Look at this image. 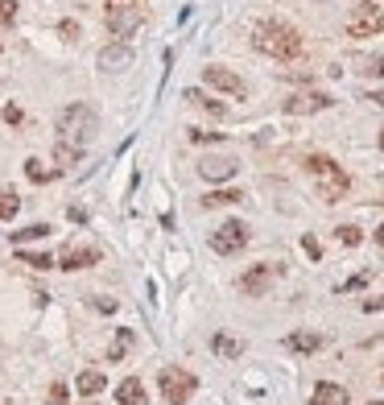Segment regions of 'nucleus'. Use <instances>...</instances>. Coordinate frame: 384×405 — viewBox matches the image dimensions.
Instances as JSON below:
<instances>
[{
	"label": "nucleus",
	"mask_w": 384,
	"mask_h": 405,
	"mask_svg": "<svg viewBox=\"0 0 384 405\" xmlns=\"http://www.w3.org/2000/svg\"><path fill=\"white\" fill-rule=\"evenodd\" d=\"M128 343H132V331H120V335H116V348H112V360H116V356H125Z\"/></svg>",
	"instance_id": "obj_28"
},
{
	"label": "nucleus",
	"mask_w": 384,
	"mask_h": 405,
	"mask_svg": "<svg viewBox=\"0 0 384 405\" xmlns=\"http://www.w3.org/2000/svg\"><path fill=\"white\" fill-rule=\"evenodd\" d=\"M301 248H306V253H310V257H314V261H318V257H322V248H318V240H314V236H306V240H301Z\"/></svg>",
	"instance_id": "obj_31"
},
{
	"label": "nucleus",
	"mask_w": 384,
	"mask_h": 405,
	"mask_svg": "<svg viewBox=\"0 0 384 405\" xmlns=\"http://www.w3.org/2000/svg\"><path fill=\"white\" fill-rule=\"evenodd\" d=\"M273 277H277V269H273V265H253V269L240 277V294H248V298L269 294V290H273Z\"/></svg>",
	"instance_id": "obj_10"
},
{
	"label": "nucleus",
	"mask_w": 384,
	"mask_h": 405,
	"mask_svg": "<svg viewBox=\"0 0 384 405\" xmlns=\"http://www.w3.org/2000/svg\"><path fill=\"white\" fill-rule=\"evenodd\" d=\"M157 385H162V397L170 405H186L194 397V389H199L194 372H186V368H178V364H170V368L157 372Z\"/></svg>",
	"instance_id": "obj_6"
},
{
	"label": "nucleus",
	"mask_w": 384,
	"mask_h": 405,
	"mask_svg": "<svg viewBox=\"0 0 384 405\" xmlns=\"http://www.w3.org/2000/svg\"><path fill=\"white\" fill-rule=\"evenodd\" d=\"M244 244H248V227L240 224V220H227V224H219L211 232V248L219 257H236Z\"/></svg>",
	"instance_id": "obj_7"
},
{
	"label": "nucleus",
	"mask_w": 384,
	"mask_h": 405,
	"mask_svg": "<svg viewBox=\"0 0 384 405\" xmlns=\"http://www.w3.org/2000/svg\"><path fill=\"white\" fill-rule=\"evenodd\" d=\"M4 120H8V125H21V120H25V112H21L17 104H8V108H4Z\"/></svg>",
	"instance_id": "obj_30"
},
{
	"label": "nucleus",
	"mask_w": 384,
	"mask_h": 405,
	"mask_svg": "<svg viewBox=\"0 0 384 405\" xmlns=\"http://www.w3.org/2000/svg\"><path fill=\"white\" fill-rule=\"evenodd\" d=\"M368 405H384V402H368Z\"/></svg>",
	"instance_id": "obj_38"
},
{
	"label": "nucleus",
	"mask_w": 384,
	"mask_h": 405,
	"mask_svg": "<svg viewBox=\"0 0 384 405\" xmlns=\"http://www.w3.org/2000/svg\"><path fill=\"white\" fill-rule=\"evenodd\" d=\"M58 141H66V145H75V149H83L87 141L95 136V112L87 108V104H66L62 112H58Z\"/></svg>",
	"instance_id": "obj_3"
},
{
	"label": "nucleus",
	"mask_w": 384,
	"mask_h": 405,
	"mask_svg": "<svg viewBox=\"0 0 384 405\" xmlns=\"http://www.w3.org/2000/svg\"><path fill=\"white\" fill-rule=\"evenodd\" d=\"M50 402H58V405L66 402V385H54V389H50Z\"/></svg>",
	"instance_id": "obj_33"
},
{
	"label": "nucleus",
	"mask_w": 384,
	"mask_h": 405,
	"mask_svg": "<svg viewBox=\"0 0 384 405\" xmlns=\"http://www.w3.org/2000/svg\"><path fill=\"white\" fill-rule=\"evenodd\" d=\"M50 236V224H34L25 232H13V244H25V240H45Z\"/></svg>",
	"instance_id": "obj_22"
},
{
	"label": "nucleus",
	"mask_w": 384,
	"mask_h": 405,
	"mask_svg": "<svg viewBox=\"0 0 384 405\" xmlns=\"http://www.w3.org/2000/svg\"><path fill=\"white\" fill-rule=\"evenodd\" d=\"M186 99H194V104H199L207 116H215V120H223V116H227V104H219V99L207 95V91H186Z\"/></svg>",
	"instance_id": "obj_17"
},
{
	"label": "nucleus",
	"mask_w": 384,
	"mask_h": 405,
	"mask_svg": "<svg viewBox=\"0 0 384 405\" xmlns=\"http://www.w3.org/2000/svg\"><path fill=\"white\" fill-rule=\"evenodd\" d=\"M25 265H34V269H54V257H45V253H29Z\"/></svg>",
	"instance_id": "obj_26"
},
{
	"label": "nucleus",
	"mask_w": 384,
	"mask_h": 405,
	"mask_svg": "<svg viewBox=\"0 0 384 405\" xmlns=\"http://www.w3.org/2000/svg\"><path fill=\"white\" fill-rule=\"evenodd\" d=\"M240 174V162L236 157H219V153H207L203 162H199V178L207 182H227Z\"/></svg>",
	"instance_id": "obj_9"
},
{
	"label": "nucleus",
	"mask_w": 384,
	"mask_h": 405,
	"mask_svg": "<svg viewBox=\"0 0 384 405\" xmlns=\"http://www.w3.org/2000/svg\"><path fill=\"white\" fill-rule=\"evenodd\" d=\"M285 348H290V352H318V348H322V335H318V331H294V335H285Z\"/></svg>",
	"instance_id": "obj_16"
},
{
	"label": "nucleus",
	"mask_w": 384,
	"mask_h": 405,
	"mask_svg": "<svg viewBox=\"0 0 384 405\" xmlns=\"http://www.w3.org/2000/svg\"><path fill=\"white\" fill-rule=\"evenodd\" d=\"M381 149H384V129H381Z\"/></svg>",
	"instance_id": "obj_37"
},
{
	"label": "nucleus",
	"mask_w": 384,
	"mask_h": 405,
	"mask_svg": "<svg viewBox=\"0 0 384 405\" xmlns=\"http://www.w3.org/2000/svg\"><path fill=\"white\" fill-rule=\"evenodd\" d=\"M253 45L264 58H277V62H298L301 58V34L285 21H260L253 29Z\"/></svg>",
	"instance_id": "obj_1"
},
{
	"label": "nucleus",
	"mask_w": 384,
	"mask_h": 405,
	"mask_svg": "<svg viewBox=\"0 0 384 405\" xmlns=\"http://www.w3.org/2000/svg\"><path fill=\"white\" fill-rule=\"evenodd\" d=\"M364 71H368V75H381V79H384V54H381V58H372Z\"/></svg>",
	"instance_id": "obj_32"
},
{
	"label": "nucleus",
	"mask_w": 384,
	"mask_h": 405,
	"mask_svg": "<svg viewBox=\"0 0 384 405\" xmlns=\"http://www.w3.org/2000/svg\"><path fill=\"white\" fill-rule=\"evenodd\" d=\"M25 174H29L34 182H50V178H54V170H45L42 162H34V157L25 162Z\"/></svg>",
	"instance_id": "obj_24"
},
{
	"label": "nucleus",
	"mask_w": 384,
	"mask_h": 405,
	"mask_svg": "<svg viewBox=\"0 0 384 405\" xmlns=\"http://www.w3.org/2000/svg\"><path fill=\"white\" fill-rule=\"evenodd\" d=\"M141 21H145V8H141L136 0H108V8H104V25H108V34H116V38L136 34Z\"/></svg>",
	"instance_id": "obj_4"
},
{
	"label": "nucleus",
	"mask_w": 384,
	"mask_h": 405,
	"mask_svg": "<svg viewBox=\"0 0 384 405\" xmlns=\"http://www.w3.org/2000/svg\"><path fill=\"white\" fill-rule=\"evenodd\" d=\"M211 348L219 352V356H240V352H244V343H240V339H232V335H215Z\"/></svg>",
	"instance_id": "obj_19"
},
{
	"label": "nucleus",
	"mask_w": 384,
	"mask_h": 405,
	"mask_svg": "<svg viewBox=\"0 0 384 405\" xmlns=\"http://www.w3.org/2000/svg\"><path fill=\"white\" fill-rule=\"evenodd\" d=\"M104 71H125V66H132V45L128 42H120V45H108V50H99V58H95Z\"/></svg>",
	"instance_id": "obj_12"
},
{
	"label": "nucleus",
	"mask_w": 384,
	"mask_h": 405,
	"mask_svg": "<svg viewBox=\"0 0 384 405\" xmlns=\"http://www.w3.org/2000/svg\"><path fill=\"white\" fill-rule=\"evenodd\" d=\"M360 285H368V273H355L351 281H343V285H339V294H347V290H360Z\"/></svg>",
	"instance_id": "obj_29"
},
{
	"label": "nucleus",
	"mask_w": 384,
	"mask_h": 405,
	"mask_svg": "<svg viewBox=\"0 0 384 405\" xmlns=\"http://www.w3.org/2000/svg\"><path fill=\"white\" fill-rule=\"evenodd\" d=\"M116 402H120V405H149V397H145V385H141L136 376L120 381V389H116Z\"/></svg>",
	"instance_id": "obj_15"
},
{
	"label": "nucleus",
	"mask_w": 384,
	"mask_h": 405,
	"mask_svg": "<svg viewBox=\"0 0 384 405\" xmlns=\"http://www.w3.org/2000/svg\"><path fill=\"white\" fill-rule=\"evenodd\" d=\"M79 153H83V149H75V145H66V141H58V145H54V157H58V166H62V170H66V166H75V162H79Z\"/></svg>",
	"instance_id": "obj_21"
},
{
	"label": "nucleus",
	"mask_w": 384,
	"mask_h": 405,
	"mask_svg": "<svg viewBox=\"0 0 384 405\" xmlns=\"http://www.w3.org/2000/svg\"><path fill=\"white\" fill-rule=\"evenodd\" d=\"M203 79H207L215 91L232 95V99H244V95H248V83H244L236 71H227V66H207V71H203Z\"/></svg>",
	"instance_id": "obj_8"
},
{
	"label": "nucleus",
	"mask_w": 384,
	"mask_h": 405,
	"mask_svg": "<svg viewBox=\"0 0 384 405\" xmlns=\"http://www.w3.org/2000/svg\"><path fill=\"white\" fill-rule=\"evenodd\" d=\"M364 311H368V315H372V311H384V294H381V298H368V302H364Z\"/></svg>",
	"instance_id": "obj_34"
},
{
	"label": "nucleus",
	"mask_w": 384,
	"mask_h": 405,
	"mask_svg": "<svg viewBox=\"0 0 384 405\" xmlns=\"http://www.w3.org/2000/svg\"><path fill=\"white\" fill-rule=\"evenodd\" d=\"M108 389V381H104V372H95V368H87L83 376H79V393L83 397H99Z\"/></svg>",
	"instance_id": "obj_18"
},
{
	"label": "nucleus",
	"mask_w": 384,
	"mask_h": 405,
	"mask_svg": "<svg viewBox=\"0 0 384 405\" xmlns=\"http://www.w3.org/2000/svg\"><path fill=\"white\" fill-rule=\"evenodd\" d=\"M322 108H331V95H322V91H298V95L285 99V112H294V116H310V112H322Z\"/></svg>",
	"instance_id": "obj_11"
},
{
	"label": "nucleus",
	"mask_w": 384,
	"mask_h": 405,
	"mask_svg": "<svg viewBox=\"0 0 384 405\" xmlns=\"http://www.w3.org/2000/svg\"><path fill=\"white\" fill-rule=\"evenodd\" d=\"M376 240H381V248H384V224H381V227H376Z\"/></svg>",
	"instance_id": "obj_36"
},
{
	"label": "nucleus",
	"mask_w": 384,
	"mask_h": 405,
	"mask_svg": "<svg viewBox=\"0 0 384 405\" xmlns=\"http://www.w3.org/2000/svg\"><path fill=\"white\" fill-rule=\"evenodd\" d=\"M62 269H87V265H99V248H66L58 257Z\"/></svg>",
	"instance_id": "obj_13"
},
{
	"label": "nucleus",
	"mask_w": 384,
	"mask_h": 405,
	"mask_svg": "<svg viewBox=\"0 0 384 405\" xmlns=\"http://www.w3.org/2000/svg\"><path fill=\"white\" fill-rule=\"evenodd\" d=\"M339 240L347 244V248H351V244H360V227H355V224H343V227H339Z\"/></svg>",
	"instance_id": "obj_27"
},
{
	"label": "nucleus",
	"mask_w": 384,
	"mask_h": 405,
	"mask_svg": "<svg viewBox=\"0 0 384 405\" xmlns=\"http://www.w3.org/2000/svg\"><path fill=\"white\" fill-rule=\"evenodd\" d=\"M244 194L240 190H211L207 199H203V207H227V203H240Z\"/></svg>",
	"instance_id": "obj_20"
},
{
	"label": "nucleus",
	"mask_w": 384,
	"mask_h": 405,
	"mask_svg": "<svg viewBox=\"0 0 384 405\" xmlns=\"http://www.w3.org/2000/svg\"><path fill=\"white\" fill-rule=\"evenodd\" d=\"M306 170H310V174H314V182H318L322 203H339L343 194L351 190V178L343 174L331 157H322V153H310V157H306Z\"/></svg>",
	"instance_id": "obj_2"
},
{
	"label": "nucleus",
	"mask_w": 384,
	"mask_h": 405,
	"mask_svg": "<svg viewBox=\"0 0 384 405\" xmlns=\"http://www.w3.org/2000/svg\"><path fill=\"white\" fill-rule=\"evenodd\" d=\"M381 29H384V8L376 0H360L351 8V17H347V38L364 42V38H376Z\"/></svg>",
	"instance_id": "obj_5"
},
{
	"label": "nucleus",
	"mask_w": 384,
	"mask_h": 405,
	"mask_svg": "<svg viewBox=\"0 0 384 405\" xmlns=\"http://www.w3.org/2000/svg\"><path fill=\"white\" fill-rule=\"evenodd\" d=\"M310 405H347V389H343V385H331V381H322V385H314Z\"/></svg>",
	"instance_id": "obj_14"
},
{
	"label": "nucleus",
	"mask_w": 384,
	"mask_h": 405,
	"mask_svg": "<svg viewBox=\"0 0 384 405\" xmlns=\"http://www.w3.org/2000/svg\"><path fill=\"white\" fill-rule=\"evenodd\" d=\"M17 211H21V199H17L13 190H8V194H0V220H13Z\"/></svg>",
	"instance_id": "obj_23"
},
{
	"label": "nucleus",
	"mask_w": 384,
	"mask_h": 405,
	"mask_svg": "<svg viewBox=\"0 0 384 405\" xmlns=\"http://www.w3.org/2000/svg\"><path fill=\"white\" fill-rule=\"evenodd\" d=\"M17 21V0H0V29H8Z\"/></svg>",
	"instance_id": "obj_25"
},
{
	"label": "nucleus",
	"mask_w": 384,
	"mask_h": 405,
	"mask_svg": "<svg viewBox=\"0 0 384 405\" xmlns=\"http://www.w3.org/2000/svg\"><path fill=\"white\" fill-rule=\"evenodd\" d=\"M368 99H372V104H381V108H384V91H372Z\"/></svg>",
	"instance_id": "obj_35"
}]
</instances>
